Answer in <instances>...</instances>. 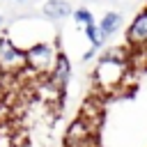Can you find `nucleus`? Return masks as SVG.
Masks as SVG:
<instances>
[{"mask_svg":"<svg viewBox=\"0 0 147 147\" xmlns=\"http://www.w3.org/2000/svg\"><path fill=\"white\" fill-rule=\"evenodd\" d=\"M131 74V62H129V51L124 48H108L99 60L92 71V85L101 94H113L122 90L129 80Z\"/></svg>","mask_w":147,"mask_h":147,"instance_id":"f257e3e1","label":"nucleus"},{"mask_svg":"<svg viewBox=\"0 0 147 147\" xmlns=\"http://www.w3.org/2000/svg\"><path fill=\"white\" fill-rule=\"evenodd\" d=\"M60 51L55 48V44L51 41H37L32 44L30 48H25V64H28V71L44 78L53 71L55 67V60H57Z\"/></svg>","mask_w":147,"mask_h":147,"instance_id":"f03ea898","label":"nucleus"},{"mask_svg":"<svg viewBox=\"0 0 147 147\" xmlns=\"http://www.w3.org/2000/svg\"><path fill=\"white\" fill-rule=\"evenodd\" d=\"M28 69L25 64V48L16 46L9 34L0 37V74L9 78H18Z\"/></svg>","mask_w":147,"mask_h":147,"instance_id":"7ed1b4c3","label":"nucleus"},{"mask_svg":"<svg viewBox=\"0 0 147 147\" xmlns=\"http://www.w3.org/2000/svg\"><path fill=\"white\" fill-rule=\"evenodd\" d=\"M62 142H64V147H99V131H94L80 117H76L67 126Z\"/></svg>","mask_w":147,"mask_h":147,"instance_id":"20e7f679","label":"nucleus"},{"mask_svg":"<svg viewBox=\"0 0 147 147\" xmlns=\"http://www.w3.org/2000/svg\"><path fill=\"white\" fill-rule=\"evenodd\" d=\"M126 46L129 51H142L147 48V7L140 9L126 30Z\"/></svg>","mask_w":147,"mask_h":147,"instance_id":"39448f33","label":"nucleus"},{"mask_svg":"<svg viewBox=\"0 0 147 147\" xmlns=\"http://www.w3.org/2000/svg\"><path fill=\"white\" fill-rule=\"evenodd\" d=\"M78 117H80L87 126H92L94 131H99V129H101V124H103V119H106V110H103L101 99H99V96H90V99L80 106Z\"/></svg>","mask_w":147,"mask_h":147,"instance_id":"423d86ee","label":"nucleus"},{"mask_svg":"<svg viewBox=\"0 0 147 147\" xmlns=\"http://www.w3.org/2000/svg\"><path fill=\"white\" fill-rule=\"evenodd\" d=\"M48 78H51V83H55L62 92H67V85H69V80H71V62H69V57L60 51V55H57V60H55V67H53V71L48 74Z\"/></svg>","mask_w":147,"mask_h":147,"instance_id":"0eeeda50","label":"nucleus"},{"mask_svg":"<svg viewBox=\"0 0 147 147\" xmlns=\"http://www.w3.org/2000/svg\"><path fill=\"white\" fill-rule=\"evenodd\" d=\"M44 16L51 18V21H62L71 14V5L67 0H46L44 2Z\"/></svg>","mask_w":147,"mask_h":147,"instance_id":"6e6552de","label":"nucleus"},{"mask_svg":"<svg viewBox=\"0 0 147 147\" xmlns=\"http://www.w3.org/2000/svg\"><path fill=\"white\" fill-rule=\"evenodd\" d=\"M119 25H122V16H119L117 11H108V14L101 18V23H99V32H101L103 39H108V37H113V34L119 30Z\"/></svg>","mask_w":147,"mask_h":147,"instance_id":"1a4fd4ad","label":"nucleus"},{"mask_svg":"<svg viewBox=\"0 0 147 147\" xmlns=\"http://www.w3.org/2000/svg\"><path fill=\"white\" fill-rule=\"evenodd\" d=\"M85 34H87V39H90V48H96V51H99V48L103 46V41H106V39L101 37V32H99V25H96V23L87 25V28H85Z\"/></svg>","mask_w":147,"mask_h":147,"instance_id":"9d476101","label":"nucleus"},{"mask_svg":"<svg viewBox=\"0 0 147 147\" xmlns=\"http://www.w3.org/2000/svg\"><path fill=\"white\" fill-rule=\"evenodd\" d=\"M74 21H76L78 25H83V28H87V25H92V23H94L92 11H90V9H83V7L74 11Z\"/></svg>","mask_w":147,"mask_h":147,"instance_id":"9b49d317","label":"nucleus"},{"mask_svg":"<svg viewBox=\"0 0 147 147\" xmlns=\"http://www.w3.org/2000/svg\"><path fill=\"white\" fill-rule=\"evenodd\" d=\"M2 23H5V16H2V14H0V25H2Z\"/></svg>","mask_w":147,"mask_h":147,"instance_id":"f8f14e48","label":"nucleus"},{"mask_svg":"<svg viewBox=\"0 0 147 147\" xmlns=\"http://www.w3.org/2000/svg\"><path fill=\"white\" fill-rule=\"evenodd\" d=\"M14 2H25V0H14Z\"/></svg>","mask_w":147,"mask_h":147,"instance_id":"ddd939ff","label":"nucleus"}]
</instances>
